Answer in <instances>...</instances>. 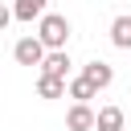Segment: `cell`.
<instances>
[{
  "mask_svg": "<svg viewBox=\"0 0 131 131\" xmlns=\"http://www.w3.org/2000/svg\"><path fill=\"white\" fill-rule=\"evenodd\" d=\"M82 78H86L94 90H106V86L115 82V70H111L106 61H98V57H94V61H86V66H82Z\"/></svg>",
  "mask_w": 131,
  "mask_h": 131,
  "instance_id": "5",
  "label": "cell"
},
{
  "mask_svg": "<svg viewBox=\"0 0 131 131\" xmlns=\"http://www.w3.org/2000/svg\"><path fill=\"white\" fill-rule=\"evenodd\" d=\"M66 94H70L74 102H90V98H94L98 90H94V86H90V82H86V78L78 74V78H70V82H66Z\"/></svg>",
  "mask_w": 131,
  "mask_h": 131,
  "instance_id": "9",
  "label": "cell"
},
{
  "mask_svg": "<svg viewBox=\"0 0 131 131\" xmlns=\"http://www.w3.org/2000/svg\"><path fill=\"white\" fill-rule=\"evenodd\" d=\"M8 20H12V8H8V4H0V33L8 29Z\"/></svg>",
  "mask_w": 131,
  "mask_h": 131,
  "instance_id": "11",
  "label": "cell"
},
{
  "mask_svg": "<svg viewBox=\"0 0 131 131\" xmlns=\"http://www.w3.org/2000/svg\"><path fill=\"white\" fill-rule=\"evenodd\" d=\"M94 106L90 102H74L70 111H66V131H94Z\"/></svg>",
  "mask_w": 131,
  "mask_h": 131,
  "instance_id": "3",
  "label": "cell"
},
{
  "mask_svg": "<svg viewBox=\"0 0 131 131\" xmlns=\"http://www.w3.org/2000/svg\"><path fill=\"white\" fill-rule=\"evenodd\" d=\"M37 94H41V98H61V94H66V82L41 74V78H37Z\"/></svg>",
  "mask_w": 131,
  "mask_h": 131,
  "instance_id": "10",
  "label": "cell"
},
{
  "mask_svg": "<svg viewBox=\"0 0 131 131\" xmlns=\"http://www.w3.org/2000/svg\"><path fill=\"white\" fill-rule=\"evenodd\" d=\"M41 74H49V78H61V82H66V74H70V53H66V49H53V53H45V61H41Z\"/></svg>",
  "mask_w": 131,
  "mask_h": 131,
  "instance_id": "7",
  "label": "cell"
},
{
  "mask_svg": "<svg viewBox=\"0 0 131 131\" xmlns=\"http://www.w3.org/2000/svg\"><path fill=\"white\" fill-rule=\"evenodd\" d=\"M111 45L131 53V16H115L111 20Z\"/></svg>",
  "mask_w": 131,
  "mask_h": 131,
  "instance_id": "8",
  "label": "cell"
},
{
  "mask_svg": "<svg viewBox=\"0 0 131 131\" xmlns=\"http://www.w3.org/2000/svg\"><path fill=\"white\" fill-rule=\"evenodd\" d=\"M127 127V115H123V106H98V115H94V131H123Z\"/></svg>",
  "mask_w": 131,
  "mask_h": 131,
  "instance_id": "6",
  "label": "cell"
},
{
  "mask_svg": "<svg viewBox=\"0 0 131 131\" xmlns=\"http://www.w3.org/2000/svg\"><path fill=\"white\" fill-rule=\"evenodd\" d=\"M45 12H49V0H12V20H20V25L41 20Z\"/></svg>",
  "mask_w": 131,
  "mask_h": 131,
  "instance_id": "4",
  "label": "cell"
},
{
  "mask_svg": "<svg viewBox=\"0 0 131 131\" xmlns=\"http://www.w3.org/2000/svg\"><path fill=\"white\" fill-rule=\"evenodd\" d=\"M37 41L45 45V53L66 49V41H70V20H66L61 12H45V16L37 20Z\"/></svg>",
  "mask_w": 131,
  "mask_h": 131,
  "instance_id": "1",
  "label": "cell"
},
{
  "mask_svg": "<svg viewBox=\"0 0 131 131\" xmlns=\"http://www.w3.org/2000/svg\"><path fill=\"white\" fill-rule=\"evenodd\" d=\"M12 57H16V66H41L45 61V45L37 37H20L12 45Z\"/></svg>",
  "mask_w": 131,
  "mask_h": 131,
  "instance_id": "2",
  "label": "cell"
}]
</instances>
